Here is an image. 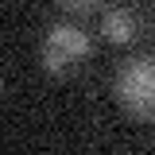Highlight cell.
I'll use <instances>...</instances> for the list:
<instances>
[{"instance_id": "4", "label": "cell", "mask_w": 155, "mask_h": 155, "mask_svg": "<svg viewBox=\"0 0 155 155\" xmlns=\"http://www.w3.org/2000/svg\"><path fill=\"white\" fill-rule=\"evenodd\" d=\"M58 4H62L66 12H89V8H97V4H101V0H58Z\"/></svg>"}, {"instance_id": "3", "label": "cell", "mask_w": 155, "mask_h": 155, "mask_svg": "<svg viewBox=\"0 0 155 155\" xmlns=\"http://www.w3.org/2000/svg\"><path fill=\"white\" fill-rule=\"evenodd\" d=\"M101 27H105V39L109 43H132L136 39V16L128 8H109Z\"/></svg>"}, {"instance_id": "5", "label": "cell", "mask_w": 155, "mask_h": 155, "mask_svg": "<svg viewBox=\"0 0 155 155\" xmlns=\"http://www.w3.org/2000/svg\"><path fill=\"white\" fill-rule=\"evenodd\" d=\"M0 93H4V81H0Z\"/></svg>"}, {"instance_id": "2", "label": "cell", "mask_w": 155, "mask_h": 155, "mask_svg": "<svg viewBox=\"0 0 155 155\" xmlns=\"http://www.w3.org/2000/svg\"><path fill=\"white\" fill-rule=\"evenodd\" d=\"M120 105L140 120H155V54H140L120 66L116 74Z\"/></svg>"}, {"instance_id": "1", "label": "cell", "mask_w": 155, "mask_h": 155, "mask_svg": "<svg viewBox=\"0 0 155 155\" xmlns=\"http://www.w3.org/2000/svg\"><path fill=\"white\" fill-rule=\"evenodd\" d=\"M93 51L89 35L78 27V23H54L47 27L43 35V47H39V66L47 70L51 78H66L70 70H78Z\"/></svg>"}]
</instances>
